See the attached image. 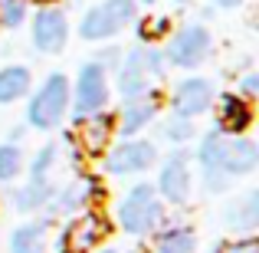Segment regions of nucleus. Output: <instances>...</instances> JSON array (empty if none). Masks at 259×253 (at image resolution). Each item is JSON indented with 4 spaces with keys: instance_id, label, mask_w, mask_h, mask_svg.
Listing matches in <instances>:
<instances>
[{
    "instance_id": "nucleus-13",
    "label": "nucleus",
    "mask_w": 259,
    "mask_h": 253,
    "mask_svg": "<svg viewBox=\"0 0 259 253\" xmlns=\"http://www.w3.org/2000/svg\"><path fill=\"white\" fill-rule=\"evenodd\" d=\"M72 138H76V145H79L82 155L102 158V155L108 152V145H112V138H115V115H108L105 109H102V112H92V115H85V119H76Z\"/></svg>"
},
{
    "instance_id": "nucleus-32",
    "label": "nucleus",
    "mask_w": 259,
    "mask_h": 253,
    "mask_svg": "<svg viewBox=\"0 0 259 253\" xmlns=\"http://www.w3.org/2000/svg\"><path fill=\"white\" fill-rule=\"evenodd\" d=\"M92 253H118L115 247H99V250H92Z\"/></svg>"
},
{
    "instance_id": "nucleus-21",
    "label": "nucleus",
    "mask_w": 259,
    "mask_h": 253,
    "mask_svg": "<svg viewBox=\"0 0 259 253\" xmlns=\"http://www.w3.org/2000/svg\"><path fill=\"white\" fill-rule=\"evenodd\" d=\"M53 184L50 181H26L23 188L10 191V207L20 210V214H36V210H46V204L53 201Z\"/></svg>"
},
{
    "instance_id": "nucleus-29",
    "label": "nucleus",
    "mask_w": 259,
    "mask_h": 253,
    "mask_svg": "<svg viewBox=\"0 0 259 253\" xmlns=\"http://www.w3.org/2000/svg\"><path fill=\"white\" fill-rule=\"evenodd\" d=\"M121 53H125V50H118V46H105V50H99L92 56V63H99L102 69L108 73V69H115V66L121 63Z\"/></svg>"
},
{
    "instance_id": "nucleus-3",
    "label": "nucleus",
    "mask_w": 259,
    "mask_h": 253,
    "mask_svg": "<svg viewBox=\"0 0 259 253\" xmlns=\"http://www.w3.org/2000/svg\"><path fill=\"white\" fill-rule=\"evenodd\" d=\"M138 20V0H102L89 7L79 20V37L85 43H105Z\"/></svg>"
},
{
    "instance_id": "nucleus-19",
    "label": "nucleus",
    "mask_w": 259,
    "mask_h": 253,
    "mask_svg": "<svg viewBox=\"0 0 259 253\" xmlns=\"http://www.w3.org/2000/svg\"><path fill=\"white\" fill-rule=\"evenodd\" d=\"M33 89V69L23 63H10L0 69V105H13Z\"/></svg>"
},
{
    "instance_id": "nucleus-24",
    "label": "nucleus",
    "mask_w": 259,
    "mask_h": 253,
    "mask_svg": "<svg viewBox=\"0 0 259 253\" xmlns=\"http://www.w3.org/2000/svg\"><path fill=\"white\" fill-rule=\"evenodd\" d=\"M30 17V0H0V26L4 30H20Z\"/></svg>"
},
{
    "instance_id": "nucleus-6",
    "label": "nucleus",
    "mask_w": 259,
    "mask_h": 253,
    "mask_svg": "<svg viewBox=\"0 0 259 253\" xmlns=\"http://www.w3.org/2000/svg\"><path fill=\"white\" fill-rule=\"evenodd\" d=\"M210 30L203 23H184L181 30H174L167 37V46H164V59L167 66H177V69H197L203 66V59L210 56Z\"/></svg>"
},
{
    "instance_id": "nucleus-30",
    "label": "nucleus",
    "mask_w": 259,
    "mask_h": 253,
    "mask_svg": "<svg viewBox=\"0 0 259 253\" xmlns=\"http://www.w3.org/2000/svg\"><path fill=\"white\" fill-rule=\"evenodd\" d=\"M236 95H243L246 102H256L259 99V73H246V76L240 79V92Z\"/></svg>"
},
{
    "instance_id": "nucleus-5",
    "label": "nucleus",
    "mask_w": 259,
    "mask_h": 253,
    "mask_svg": "<svg viewBox=\"0 0 259 253\" xmlns=\"http://www.w3.org/2000/svg\"><path fill=\"white\" fill-rule=\"evenodd\" d=\"M161 152L154 141L148 138H121L118 145H108V152L102 155V168L112 177H128V174H145L158 165Z\"/></svg>"
},
{
    "instance_id": "nucleus-1",
    "label": "nucleus",
    "mask_w": 259,
    "mask_h": 253,
    "mask_svg": "<svg viewBox=\"0 0 259 253\" xmlns=\"http://www.w3.org/2000/svg\"><path fill=\"white\" fill-rule=\"evenodd\" d=\"M115 224L121 234L138 237V240L158 234L164 227V201L158 197L154 184L138 181L135 188H128L125 197L115 204Z\"/></svg>"
},
{
    "instance_id": "nucleus-9",
    "label": "nucleus",
    "mask_w": 259,
    "mask_h": 253,
    "mask_svg": "<svg viewBox=\"0 0 259 253\" xmlns=\"http://www.w3.org/2000/svg\"><path fill=\"white\" fill-rule=\"evenodd\" d=\"M30 37L33 50L43 56H59L69 43V20L59 7H39L30 17Z\"/></svg>"
},
{
    "instance_id": "nucleus-27",
    "label": "nucleus",
    "mask_w": 259,
    "mask_h": 253,
    "mask_svg": "<svg viewBox=\"0 0 259 253\" xmlns=\"http://www.w3.org/2000/svg\"><path fill=\"white\" fill-rule=\"evenodd\" d=\"M213 253H259V240L253 234L249 237H233V240H227V243H217Z\"/></svg>"
},
{
    "instance_id": "nucleus-11",
    "label": "nucleus",
    "mask_w": 259,
    "mask_h": 253,
    "mask_svg": "<svg viewBox=\"0 0 259 253\" xmlns=\"http://www.w3.org/2000/svg\"><path fill=\"white\" fill-rule=\"evenodd\" d=\"M115 69H118L115 89H118L125 105L151 95V76H148V69H145V43H138L128 53H121V63L115 66Z\"/></svg>"
},
{
    "instance_id": "nucleus-28",
    "label": "nucleus",
    "mask_w": 259,
    "mask_h": 253,
    "mask_svg": "<svg viewBox=\"0 0 259 253\" xmlns=\"http://www.w3.org/2000/svg\"><path fill=\"white\" fill-rule=\"evenodd\" d=\"M145 69H148V76H151V79L164 76V73H167L164 50H158V46H148V43H145Z\"/></svg>"
},
{
    "instance_id": "nucleus-34",
    "label": "nucleus",
    "mask_w": 259,
    "mask_h": 253,
    "mask_svg": "<svg viewBox=\"0 0 259 253\" xmlns=\"http://www.w3.org/2000/svg\"><path fill=\"white\" fill-rule=\"evenodd\" d=\"M174 4H187V0H174Z\"/></svg>"
},
{
    "instance_id": "nucleus-18",
    "label": "nucleus",
    "mask_w": 259,
    "mask_h": 253,
    "mask_svg": "<svg viewBox=\"0 0 259 253\" xmlns=\"http://www.w3.org/2000/svg\"><path fill=\"white\" fill-rule=\"evenodd\" d=\"M50 227H53L50 217H43V221H26V224H20V227H13L7 247H10V253H46Z\"/></svg>"
},
{
    "instance_id": "nucleus-22",
    "label": "nucleus",
    "mask_w": 259,
    "mask_h": 253,
    "mask_svg": "<svg viewBox=\"0 0 259 253\" xmlns=\"http://www.w3.org/2000/svg\"><path fill=\"white\" fill-rule=\"evenodd\" d=\"M23 171V148L17 141H4L0 145V184H10Z\"/></svg>"
},
{
    "instance_id": "nucleus-10",
    "label": "nucleus",
    "mask_w": 259,
    "mask_h": 253,
    "mask_svg": "<svg viewBox=\"0 0 259 253\" xmlns=\"http://www.w3.org/2000/svg\"><path fill=\"white\" fill-rule=\"evenodd\" d=\"M99 177L95 174H76L72 181H66L63 188L53 191V201L46 204V210H50V221L56 214L63 217H72V214H82L95 204V197H99Z\"/></svg>"
},
{
    "instance_id": "nucleus-2",
    "label": "nucleus",
    "mask_w": 259,
    "mask_h": 253,
    "mask_svg": "<svg viewBox=\"0 0 259 253\" xmlns=\"http://www.w3.org/2000/svg\"><path fill=\"white\" fill-rule=\"evenodd\" d=\"M69 79L66 73H50L26 102V125L39 132H53L69 115Z\"/></svg>"
},
{
    "instance_id": "nucleus-26",
    "label": "nucleus",
    "mask_w": 259,
    "mask_h": 253,
    "mask_svg": "<svg viewBox=\"0 0 259 253\" xmlns=\"http://www.w3.org/2000/svg\"><path fill=\"white\" fill-rule=\"evenodd\" d=\"M167 33H171V20L167 17H145L138 23V37H141V43H158V40H164Z\"/></svg>"
},
{
    "instance_id": "nucleus-8",
    "label": "nucleus",
    "mask_w": 259,
    "mask_h": 253,
    "mask_svg": "<svg viewBox=\"0 0 259 253\" xmlns=\"http://www.w3.org/2000/svg\"><path fill=\"white\" fill-rule=\"evenodd\" d=\"M190 184H194V174H190V155L184 152V145H177L174 152L161 161L154 191H158V197L164 204L181 207V204L190 201Z\"/></svg>"
},
{
    "instance_id": "nucleus-12",
    "label": "nucleus",
    "mask_w": 259,
    "mask_h": 253,
    "mask_svg": "<svg viewBox=\"0 0 259 253\" xmlns=\"http://www.w3.org/2000/svg\"><path fill=\"white\" fill-rule=\"evenodd\" d=\"M213 99H217V89H213L210 79L187 76V79H181L171 92V112L181 115V119H197V115H203L213 105Z\"/></svg>"
},
{
    "instance_id": "nucleus-14",
    "label": "nucleus",
    "mask_w": 259,
    "mask_h": 253,
    "mask_svg": "<svg viewBox=\"0 0 259 253\" xmlns=\"http://www.w3.org/2000/svg\"><path fill=\"white\" fill-rule=\"evenodd\" d=\"M259 165V148L253 138L246 135H227V148H223V161H220V171L236 181V177H246L253 174Z\"/></svg>"
},
{
    "instance_id": "nucleus-20",
    "label": "nucleus",
    "mask_w": 259,
    "mask_h": 253,
    "mask_svg": "<svg viewBox=\"0 0 259 253\" xmlns=\"http://www.w3.org/2000/svg\"><path fill=\"white\" fill-rule=\"evenodd\" d=\"M154 253H197V230L190 224H164L154 234Z\"/></svg>"
},
{
    "instance_id": "nucleus-17",
    "label": "nucleus",
    "mask_w": 259,
    "mask_h": 253,
    "mask_svg": "<svg viewBox=\"0 0 259 253\" xmlns=\"http://www.w3.org/2000/svg\"><path fill=\"white\" fill-rule=\"evenodd\" d=\"M154 119H158V92H151L148 99L121 105V115L115 119V132H118L121 138H138Z\"/></svg>"
},
{
    "instance_id": "nucleus-15",
    "label": "nucleus",
    "mask_w": 259,
    "mask_h": 253,
    "mask_svg": "<svg viewBox=\"0 0 259 253\" xmlns=\"http://www.w3.org/2000/svg\"><path fill=\"white\" fill-rule=\"evenodd\" d=\"M223 227L233 230L236 237H249L259 227V191H246V194L227 201L223 207Z\"/></svg>"
},
{
    "instance_id": "nucleus-31",
    "label": "nucleus",
    "mask_w": 259,
    "mask_h": 253,
    "mask_svg": "<svg viewBox=\"0 0 259 253\" xmlns=\"http://www.w3.org/2000/svg\"><path fill=\"white\" fill-rule=\"evenodd\" d=\"M217 7H223V10H236V7H243L246 0H213Z\"/></svg>"
},
{
    "instance_id": "nucleus-25",
    "label": "nucleus",
    "mask_w": 259,
    "mask_h": 253,
    "mask_svg": "<svg viewBox=\"0 0 259 253\" xmlns=\"http://www.w3.org/2000/svg\"><path fill=\"white\" fill-rule=\"evenodd\" d=\"M161 135H164L171 145H187V141L197 135L194 119H181V115H171V119L161 125Z\"/></svg>"
},
{
    "instance_id": "nucleus-16",
    "label": "nucleus",
    "mask_w": 259,
    "mask_h": 253,
    "mask_svg": "<svg viewBox=\"0 0 259 253\" xmlns=\"http://www.w3.org/2000/svg\"><path fill=\"white\" fill-rule=\"evenodd\" d=\"M217 102V128L227 135H243L253 125V105L236 92H223Z\"/></svg>"
},
{
    "instance_id": "nucleus-7",
    "label": "nucleus",
    "mask_w": 259,
    "mask_h": 253,
    "mask_svg": "<svg viewBox=\"0 0 259 253\" xmlns=\"http://www.w3.org/2000/svg\"><path fill=\"white\" fill-rule=\"evenodd\" d=\"M108 105V73L99 63H89L79 69L76 86H69V112L72 119H85Z\"/></svg>"
},
{
    "instance_id": "nucleus-33",
    "label": "nucleus",
    "mask_w": 259,
    "mask_h": 253,
    "mask_svg": "<svg viewBox=\"0 0 259 253\" xmlns=\"http://www.w3.org/2000/svg\"><path fill=\"white\" fill-rule=\"evenodd\" d=\"M141 4H154V0H141Z\"/></svg>"
},
{
    "instance_id": "nucleus-23",
    "label": "nucleus",
    "mask_w": 259,
    "mask_h": 253,
    "mask_svg": "<svg viewBox=\"0 0 259 253\" xmlns=\"http://www.w3.org/2000/svg\"><path fill=\"white\" fill-rule=\"evenodd\" d=\"M56 161H59V145L56 141L43 145L30 161V181H50V171L56 168Z\"/></svg>"
},
{
    "instance_id": "nucleus-4",
    "label": "nucleus",
    "mask_w": 259,
    "mask_h": 253,
    "mask_svg": "<svg viewBox=\"0 0 259 253\" xmlns=\"http://www.w3.org/2000/svg\"><path fill=\"white\" fill-rule=\"evenodd\" d=\"M108 217L99 210H82V214H72L63 224L56 237V253H92L102 247V240L108 237Z\"/></svg>"
}]
</instances>
